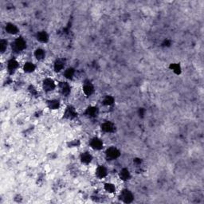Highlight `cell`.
<instances>
[{
	"mask_svg": "<svg viewBox=\"0 0 204 204\" xmlns=\"http://www.w3.org/2000/svg\"><path fill=\"white\" fill-rule=\"evenodd\" d=\"M26 47H27V43L25 42V40L22 38L16 39L14 43V49L17 51L23 50Z\"/></svg>",
	"mask_w": 204,
	"mask_h": 204,
	"instance_id": "obj_1",
	"label": "cell"
},
{
	"mask_svg": "<svg viewBox=\"0 0 204 204\" xmlns=\"http://www.w3.org/2000/svg\"><path fill=\"white\" fill-rule=\"evenodd\" d=\"M120 199L124 203H131L133 200V195L128 190H124L120 194Z\"/></svg>",
	"mask_w": 204,
	"mask_h": 204,
	"instance_id": "obj_2",
	"label": "cell"
},
{
	"mask_svg": "<svg viewBox=\"0 0 204 204\" xmlns=\"http://www.w3.org/2000/svg\"><path fill=\"white\" fill-rule=\"evenodd\" d=\"M106 155H107L108 158L111 159H115L119 157L120 152L116 148H109L108 150L106 151Z\"/></svg>",
	"mask_w": 204,
	"mask_h": 204,
	"instance_id": "obj_3",
	"label": "cell"
},
{
	"mask_svg": "<svg viewBox=\"0 0 204 204\" xmlns=\"http://www.w3.org/2000/svg\"><path fill=\"white\" fill-rule=\"evenodd\" d=\"M55 88V84L54 81L52 79H46L43 82V89L47 92L54 90Z\"/></svg>",
	"mask_w": 204,
	"mask_h": 204,
	"instance_id": "obj_4",
	"label": "cell"
},
{
	"mask_svg": "<svg viewBox=\"0 0 204 204\" xmlns=\"http://www.w3.org/2000/svg\"><path fill=\"white\" fill-rule=\"evenodd\" d=\"M91 146H92L93 149L100 150L103 147V143H102V141L100 140V139L94 138L92 139V141H91Z\"/></svg>",
	"mask_w": 204,
	"mask_h": 204,
	"instance_id": "obj_5",
	"label": "cell"
},
{
	"mask_svg": "<svg viewBox=\"0 0 204 204\" xmlns=\"http://www.w3.org/2000/svg\"><path fill=\"white\" fill-rule=\"evenodd\" d=\"M77 116V112L73 107H68L65 112V116L68 119H73Z\"/></svg>",
	"mask_w": 204,
	"mask_h": 204,
	"instance_id": "obj_6",
	"label": "cell"
},
{
	"mask_svg": "<svg viewBox=\"0 0 204 204\" xmlns=\"http://www.w3.org/2000/svg\"><path fill=\"white\" fill-rule=\"evenodd\" d=\"M18 66H19L18 62H16L15 60H13V59H12V60H11V61L8 62V64H7L8 71H9L10 73H14L16 69H17Z\"/></svg>",
	"mask_w": 204,
	"mask_h": 204,
	"instance_id": "obj_7",
	"label": "cell"
},
{
	"mask_svg": "<svg viewBox=\"0 0 204 204\" xmlns=\"http://www.w3.org/2000/svg\"><path fill=\"white\" fill-rule=\"evenodd\" d=\"M6 31H7V33L11 34V35H15L18 33L19 29L18 27H16L15 25L12 24V23H8L6 27Z\"/></svg>",
	"mask_w": 204,
	"mask_h": 204,
	"instance_id": "obj_8",
	"label": "cell"
},
{
	"mask_svg": "<svg viewBox=\"0 0 204 204\" xmlns=\"http://www.w3.org/2000/svg\"><path fill=\"white\" fill-rule=\"evenodd\" d=\"M96 173L97 177L102 179V178L106 176V175H107V170H106V168H105L104 167H103V166H100L99 167H97Z\"/></svg>",
	"mask_w": 204,
	"mask_h": 204,
	"instance_id": "obj_9",
	"label": "cell"
},
{
	"mask_svg": "<svg viewBox=\"0 0 204 204\" xmlns=\"http://www.w3.org/2000/svg\"><path fill=\"white\" fill-rule=\"evenodd\" d=\"M101 129L105 132H111L114 130V126L110 122H105L101 125Z\"/></svg>",
	"mask_w": 204,
	"mask_h": 204,
	"instance_id": "obj_10",
	"label": "cell"
},
{
	"mask_svg": "<svg viewBox=\"0 0 204 204\" xmlns=\"http://www.w3.org/2000/svg\"><path fill=\"white\" fill-rule=\"evenodd\" d=\"M60 89L63 95H68L70 92V87L66 82H62L60 84Z\"/></svg>",
	"mask_w": 204,
	"mask_h": 204,
	"instance_id": "obj_11",
	"label": "cell"
},
{
	"mask_svg": "<svg viewBox=\"0 0 204 204\" xmlns=\"http://www.w3.org/2000/svg\"><path fill=\"white\" fill-rule=\"evenodd\" d=\"M64 66H65V62H64V61L62 60V59H58V60H57V61L55 62V63H54V69H55V71H57V72H59V71H61L62 69H63Z\"/></svg>",
	"mask_w": 204,
	"mask_h": 204,
	"instance_id": "obj_12",
	"label": "cell"
},
{
	"mask_svg": "<svg viewBox=\"0 0 204 204\" xmlns=\"http://www.w3.org/2000/svg\"><path fill=\"white\" fill-rule=\"evenodd\" d=\"M48 35L46 34L45 31H41L39 32L37 35V39L39 41L42 42V43H46L48 41Z\"/></svg>",
	"mask_w": 204,
	"mask_h": 204,
	"instance_id": "obj_13",
	"label": "cell"
},
{
	"mask_svg": "<svg viewBox=\"0 0 204 204\" xmlns=\"http://www.w3.org/2000/svg\"><path fill=\"white\" fill-rule=\"evenodd\" d=\"M83 90H84V92H85L87 96H89V95H91L92 92H93L94 88H93V86L92 85V84L87 83V84H85V85H84Z\"/></svg>",
	"mask_w": 204,
	"mask_h": 204,
	"instance_id": "obj_14",
	"label": "cell"
},
{
	"mask_svg": "<svg viewBox=\"0 0 204 204\" xmlns=\"http://www.w3.org/2000/svg\"><path fill=\"white\" fill-rule=\"evenodd\" d=\"M120 177L122 180H128L130 178V173L128 169H122L120 172Z\"/></svg>",
	"mask_w": 204,
	"mask_h": 204,
	"instance_id": "obj_15",
	"label": "cell"
},
{
	"mask_svg": "<svg viewBox=\"0 0 204 204\" xmlns=\"http://www.w3.org/2000/svg\"><path fill=\"white\" fill-rule=\"evenodd\" d=\"M81 159L83 163H89L92 160V155L89 154V152H85V153H83V154L81 155Z\"/></svg>",
	"mask_w": 204,
	"mask_h": 204,
	"instance_id": "obj_16",
	"label": "cell"
},
{
	"mask_svg": "<svg viewBox=\"0 0 204 204\" xmlns=\"http://www.w3.org/2000/svg\"><path fill=\"white\" fill-rule=\"evenodd\" d=\"M86 113H87V115H89V116L94 117V116H96L97 115L98 109H97V108H96V107H89V108L87 109Z\"/></svg>",
	"mask_w": 204,
	"mask_h": 204,
	"instance_id": "obj_17",
	"label": "cell"
},
{
	"mask_svg": "<svg viewBox=\"0 0 204 204\" xmlns=\"http://www.w3.org/2000/svg\"><path fill=\"white\" fill-rule=\"evenodd\" d=\"M45 55H46L45 51H44L43 50H42V49H37V50H35V56L36 57L37 59L42 60V59H43V58H45Z\"/></svg>",
	"mask_w": 204,
	"mask_h": 204,
	"instance_id": "obj_18",
	"label": "cell"
},
{
	"mask_svg": "<svg viewBox=\"0 0 204 204\" xmlns=\"http://www.w3.org/2000/svg\"><path fill=\"white\" fill-rule=\"evenodd\" d=\"M35 69V66L33 63L31 62H27L24 66V70L27 73H31Z\"/></svg>",
	"mask_w": 204,
	"mask_h": 204,
	"instance_id": "obj_19",
	"label": "cell"
},
{
	"mask_svg": "<svg viewBox=\"0 0 204 204\" xmlns=\"http://www.w3.org/2000/svg\"><path fill=\"white\" fill-rule=\"evenodd\" d=\"M48 106L51 109H57L59 108V101L57 100H51L48 102Z\"/></svg>",
	"mask_w": 204,
	"mask_h": 204,
	"instance_id": "obj_20",
	"label": "cell"
},
{
	"mask_svg": "<svg viewBox=\"0 0 204 204\" xmlns=\"http://www.w3.org/2000/svg\"><path fill=\"white\" fill-rule=\"evenodd\" d=\"M74 69H72V68H69V69H67L65 71V77H66V78H69V79H70V78H72V77H73V75H74Z\"/></svg>",
	"mask_w": 204,
	"mask_h": 204,
	"instance_id": "obj_21",
	"label": "cell"
},
{
	"mask_svg": "<svg viewBox=\"0 0 204 204\" xmlns=\"http://www.w3.org/2000/svg\"><path fill=\"white\" fill-rule=\"evenodd\" d=\"M104 189L109 193H113L115 191L116 187L112 183H106L104 186Z\"/></svg>",
	"mask_w": 204,
	"mask_h": 204,
	"instance_id": "obj_22",
	"label": "cell"
},
{
	"mask_svg": "<svg viewBox=\"0 0 204 204\" xmlns=\"http://www.w3.org/2000/svg\"><path fill=\"white\" fill-rule=\"evenodd\" d=\"M170 68H171V69H172L173 72H175V73H177V74L180 73L181 68H180L179 65H178V64H171V66H170Z\"/></svg>",
	"mask_w": 204,
	"mask_h": 204,
	"instance_id": "obj_23",
	"label": "cell"
},
{
	"mask_svg": "<svg viewBox=\"0 0 204 204\" xmlns=\"http://www.w3.org/2000/svg\"><path fill=\"white\" fill-rule=\"evenodd\" d=\"M113 102H114V99H113L112 96H107L104 98V104H105V105H110V104H112Z\"/></svg>",
	"mask_w": 204,
	"mask_h": 204,
	"instance_id": "obj_24",
	"label": "cell"
},
{
	"mask_svg": "<svg viewBox=\"0 0 204 204\" xmlns=\"http://www.w3.org/2000/svg\"><path fill=\"white\" fill-rule=\"evenodd\" d=\"M7 42L6 40H2L1 43H0V49H1V51L2 52H4L6 49H7Z\"/></svg>",
	"mask_w": 204,
	"mask_h": 204,
	"instance_id": "obj_25",
	"label": "cell"
}]
</instances>
